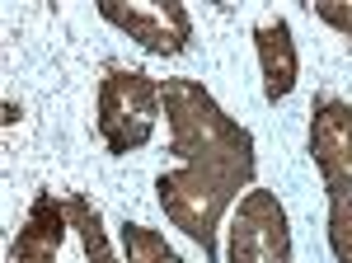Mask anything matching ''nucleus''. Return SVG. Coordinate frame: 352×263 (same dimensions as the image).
<instances>
[{"mask_svg": "<svg viewBox=\"0 0 352 263\" xmlns=\"http://www.w3.org/2000/svg\"><path fill=\"white\" fill-rule=\"evenodd\" d=\"M122 244H127V263H184L169 244H164V235H155L151 226H122Z\"/></svg>", "mask_w": 352, "mask_h": 263, "instance_id": "obj_8", "label": "nucleus"}, {"mask_svg": "<svg viewBox=\"0 0 352 263\" xmlns=\"http://www.w3.org/2000/svg\"><path fill=\"white\" fill-rule=\"evenodd\" d=\"M230 263H292V231H287V211L268 188L244 193L235 216H230Z\"/></svg>", "mask_w": 352, "mask_h": 263, "instance_id": "obj_5", "label": "nucleus"}, {"mask_svg": "<svg viewBox=\"0 0 352 263\" xmlns=\"http://www.w3.org/2000/svg\"><path fill=\"white\" fill-rule=\"evenodd\" d=\"M310 10H315L324 24H333L338 33L352 38V0H310Z\"/></svg>", "mask_w": 352, "mask_h": 263, "instance_id": "obj_9", "label": "nucleus"}, {"mask_svg": "<svg viewBox=\"0 0 352 263\" xmlns=\"http://www.w3.org/2000/svg\"><path fill=\"white\" fill-rule=\"evenodd\" d=\"M310 151L329 188V240L338 263H352V104L320 99L310 123Z\"/></svg>", "mask_w": 352, "mask_h": 263, "instance_id": "obj_3", "label": "nucleus"}, {"mask_svg": "<svg viewBox=\"0 0 352 263\" xmlns=\"http://www.w3.org/2000/svg\"><path fill=\"white\" fill-rule=\"evenodd\" d=\"M160 104L169 113L174 165L155 179L164 216L217 259V231L240 188L254 179V136L197 85L179 76L160 85Z\"/></svg>", "mask_w": 352, "mask_h": 263, "instance_id": "obj_1", "label": "nucleus"}, {"mask_svg": "<svg viewBox=\"0 0 352 263\" xmlns=\"http://www.w3.org/2000/svg\"><path fill=\"white\" fill-rule=\"evenodd\" d=\"M10 263H118L99 207L80 193H38L19 235L10 244Z\"/></svg>", "mask_w": 352, "mask_h": 263, "instance_id": "obj_2", "label": "nucleus"}, {"mask_svg": "<svg viewBox=\"0 0 352 263\" xmlns=\"http://www.w3.org/2000/svg\"><path fill=\"white\" fill-rule=\"evenodd\" d=\"M258 43V66H263V94L272 104L292 94L296 85V48H292V24L287 19H263L254 28Z\"/></svg>", "mask_w": 352, "mask_h": 263, "instance_id": "obj_7", "label": "nucleus"}, {"mask_svg": "<svg viewBox=\"0 0 352 263\" xmlns=\"http://www.w3.org/2000/svg\"><path fill=\"white\" fill-rule=\"evenodd\" d=\"M99 14L160 56L184 52L192 38V19L179 0H99Z\"/></svg>", "mask_w": 352, "mask_h": 263, "instance_id": "obj_6", "label": "nucleus"}, {"mask_svg": "<svg viewBox=\"0 0 352 263\" xmlns=\"http://www.w3.org/2000/svg\"><path fill=\"white\" fill-rule=\"evenodd\" d=\"M160 118V85L141 71L109 66V76L99 85V136L113 156H127L136 146L151 141Z\"/></svg>", "mask_w": 352, "mask_h": 263, "instance_id": "obj_4", "label": "nucleus"}]
</instances>
